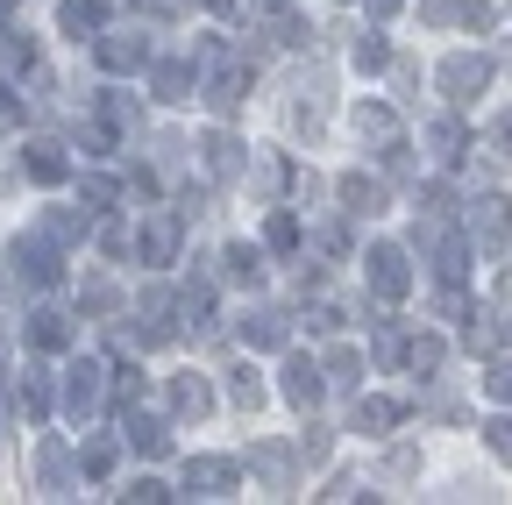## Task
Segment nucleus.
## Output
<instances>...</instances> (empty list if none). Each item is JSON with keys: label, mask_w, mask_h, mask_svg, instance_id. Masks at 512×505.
I'll list each match as a JSON object with an SVG mask.
<instances>
[{"label": "nucleus", "mask_w": 512, "mask_h": 505, "mask_svg": "<svg viewBox=\"0 0 512 505\" xmlns=\"http://www.w3.org/2000/svg\"><path fill=\"white\" fill-rule=\"evenodd\" d=\"M8 271H15V285H22V292H57V285H64V242H50L43 228L15 235Z\"/></svg>", "instance_id": "nucleus-1"}, {"label": "nucleus", "mask_w": 512, "mask_h": 505, "mask_svg": "<svg viewBox=\"0 0 512 505\" xmlns=\"http://www.w3.org/2000/svg\"><path fill=\"white\" fill-rule=\"evenodd\" d=\"M413 249H420V264H427L441 285H463V271H470V257H477V242H470V235H448L434 214H420Z\"/></svg>", "instance_id": "nucleus-2"}, {"label": "nucleus", "mask_w": 512, "mask_h": 505, "mask_svg": "<svg viewBox=\"0 0 512 505\" xmlns=\"http://www.w3.org/2000/svg\"><path fill=\"white\" fill-rule=\"evenodd\" d=\"M463 235L477 242V257H505V242H512V200L505 193L463 200Z\"/></svg>", "instance_id": "nucleus-3"}, {"label": "nucleus", "mask_w": 512, "mask_h": 505, "mask_svg": "<svg viewBox=\"0 0 512 505\" xmlns=\"http://www.w3.org/2000/svg\"><path fill=\"white\" fill-rule=\"evenodd\" d=\"M434 86H441L448 107H470V100L491 86V57H484V50H448L441 65H434Z\"/></svg>", "instance_id": "nucleus-4"}, {"label": "nucleus", "mask_w": 512, "mask_h": 505, "mask_svg": "<svg viewBox=\"0 0 512 505\" xmlns=\"http://www.w3.org/2000/svg\"><path fill=\"white\" fill-rule=\"evenodd\" d=\"M57 406L72 413V420H93V413L107 406V363L79 356L72 370H64V385H57Z\"/></svg>", "instance_id": "nucleus-5"}, {"label": "nucleus", "mask_w": 512, "mask_h": 505, "mask_svg": "<svg viewBox=\"0 0 512 505\" xmlns=\"http://www.w3.org/2000/svg\"><path fill=\"white\" fill-rule=\"evenodd\" d=\"M178 242H185V207H150L143 228H136V249H143V264H178Z\"/></svg>", "instance_id": "nucleus-6"}, {"label": "nucleus", "mask_w": 512, "mask_h": 505, "mask_svg": "<svg viewBox=\"0 0 512 505\" xmlns=\"http://www.w3.org/2000/svg\"><path fill=\"white\" fill-rule=\"evenodd\" d=\"M93 57H100V72H114V79H128V72H150V65H157L143 29H114V36H100V43H93Z\"/></svg>", "instance_id": "nucleus-7"}, {"label": "nucleus", "mask_w": 512, "mask_h": 505, "mask_svg": "<svg viewBox=\"0 0 512 505\" xmlns=\"http://www.w3.org/2000/svg\"><path fill=\"white\" fill-rule=\"evenodd\" d=\"M370 292L384 299V306H392V299H406L413 292V264H406V249L399 242H370Z\"/></svg>", "instance_id": "nucleus-8"}, {"label": "nucleus", "mask_w": 512, "mask_h": 505, "mask_svg": "<svg viewBox=\"0 0 512 505\" xmlns=\"http://www.w3.org/2000/svg\"><path fill=\"white\" fill-rule=\"evenodd\" d=\"M278 392H285L299 413H313V406H320V392H328V363L292 349V356H285V385H278Z\"/></svg>", "instance_id": "nucleus-9"}, {"label": "nucleus", "mask_w": 512, "mask_h": 505, "mask_svg": "<svg viewBox=\"0 0 512 505\" xmlns=\"http://www.w3.org/2000/svg\"><path fill=\"white\" fill-rule=\"evenodd\" d=\"M235 484H242V470L228 456H185V491L192 498H228Z\"/></svg>", "instance_id": "nucleus-10"}, {"label": "nucleus", "mask_w": 512, "mask_h": 505, "mask_svg": "<svg viewBox=\"0 0 512 505\" xmlns=\"http://www.w3.org/2000/svg\"><path fill=\"white\" fill-rule=\"evenodd\" d=\"M249 470L264 491H292V470H299V449H285V441H249Z\"/></svg>", "instance_id": "nucleus-11"}, {"label": "nucleus", "mask_w": 512, "mask_h": 505, "mask_svg": "<svg viewBox=\"0 0 512 505\" xmlns=\"http://www.w3.org/2000/svg\"><path fill=\"white\" fill-rule=\"evenodd\" d=\"M420 143H427V157H434L441 171H456V164H463V150H470V129H463L456 114H434L427 129H420Z\"/></svg>", "instance_id": "nucleus-12"}, {"label": "nucleus", "mask_w": 512, "mask_h": 505, "mask_svg": "<svg viewBox=\"0 0 512 505\" xmlns=\"http://www.w3.org/2000/svg\"><path fill=\"white\" fill-rule=\"evenodd\" d=\"M292 129L299 136H320V121H328V79H320V72H306L299 86H292Z\"/></svg>", "instance_id": "nucleus-13"}, {"label": "nucleus", "mask_w": 512, "mask_h": 505, "mask_svg": "<svg viewBox=\"0 0 512 505\" xmlns=\"http://www.w3.org/2000/svg\"><path fill=\"white\" fill-rule=\"evenodd\" d=\"M235 328H242L249 349H285V342H292V313H278V306H249Z\"/></svg>", "instance_id": "nucleus-14"}, {"label": "nucleus", "mask_w": 512, "mask_h": 505, "mask_svg": "<svg viewBox=\"0 0 512 505\" xmlns=\"http://www.w3.org/2000/svg\"><path fill=\"white\" fill-rule=\"evenodd\" d=\"M8 399H15L22 420H50V370H43V363H22L15 385H8Z\"/></svg>", "instance_id": "nucleus-15"}, {"label": "nucleus", "mask_w": 512, "mask_h": 505, "mask_svg": "<svg viewBox=\"0 0 512 505\" xmlns=\"http://www.w3.org/2000/svg\"><path fill=\"white\" fill-rule=\"evenodd\" d=\"M200 100H207L214 114H235V107H242V65H235V57H214V65H207Z\"/></svg>", "instance_id": "nucleus-16"}, {"label": "nucleus", "mask_w": 512, "mask_h": 505, "mask_svg": "<svg viewBox=\"0 0 512 505\" xmlns=\"http://www.w3.org/2000/svg\"><path fill=\"white\" fill-rule=\"evenodd\" d=\"M150 93L157 100H192V93H200V72H192V57H157V65H150Z\"/></svg>", "instance_id": "nucleus-17"}, {"label": "nucleus", "mask_w": 512, "mask_h": 505, "mask_svg": "<svg viewBox=\"0 0 512 505\" xmlns=\"http://www.w3.org/2000/svg\"><path fill=\"white\" fill-rule=\"evenodd\" d=\"M29 349H43V356L72 349V313L64 306H29Z\"/></svg>", "instance_id": "nucleus-18"}, {"label": "nucleus", "mask_w": 512, "mask_h": 505, "mask_svg": "<svg viewBox=\"0 0 512 505\" xmlns=\"http://www.w3.org/2000/svg\"><path fill=\"white\" fill-rule=\"evenodd\" d=\"M22 178L29 185H64L72 178V157H64L57 143H22Z\"/></svg>", "instance_id": "nucleus-19"}, {"label": "nucleus", "mask_w": 512, "mask_h": 505, "mask_svg": "<svg viewBox=\"0 0 512 505\" xmlns=\"http://www.w3.org/2000/svg\"><path fill=\"white\" fill-rule=\"evenodd\" d=\"M72 477H79V456L64 449L57 434H43V449H36V484H43V491H64Z\"/></svg>", "instance_id": "nucleus-20"}, {"label": "nucleus", "mask_w": 512, "mask_h": 505, "mask_svg": "<svg viewBox=\"0 0 512 505\" xmlns=\"http://www.w3.org/2000/svg\"><path fill=\"white\" fill-rule=\"evenodd\" d=\"M356 136H370V143H377V157L392 150V143H406V136H399V107L363 100V107H356Z\"/></svg>", "instance_id": "nucleus-21"}, {"label": "nucleus", "mask_w": 512, "mask_h": 505, "mask_svg": "<svg viewBox=\"0 0 512 505\" xmlns=\"http://www.w3.org/2000/svg\"><path fill=\"white\" fill-rule=\"evenodd\" d=\"M221 278L256 292V285H264V242H228L221 249Z\"/></svg>", "instance_id": "nucleus-22"}, {"label": "nucleus", "mask_w": 512, "mask_h": 505, "mask_svg": "<svg viewBox=\"0 0 512 505\" xmlns=\"http://www.w3.org/2000/svg\"><path fill=\"white\" fill-rule=\"evenodd\" d=\"M171 413H178V420H207V413H214V385H207L200 370L171 377Z\"/></svg>", "instance_id": "nucleus-23"}, {"label": "nucleus", "mask_w": 512, "mask_h": 505, "mask_svg": "<svg viewBox=\"0 0 512 505\" xmlns=\"http://www.w3.org/2000/svg\"><path fill=\"white\" fill-rule=\"evenodd\" d=\"M114 8V0H64L57 8V29L72 36V43H100V15Z\"/></svg>", "instance_id": "nucleus-24"}, {"label": "nucleus", "mask_w": 512, "mask_h": 505, "mask_svg": "<svg viewBox=\"0 0 512 505\" xmlns=\"http://www.w3.org/2000/svg\"><path fill=\"white\" fill-rule=\"evenodd\" d=\"M36 228H43L50 242H64V249H72V242H86V235H93V207H86V200H79V207H50Z\"/></svg>", "instance_id": "nucleus-25"}, {"label": "nucleus", "mask_w": 512, "mask_h": 505, "mask_svg": "<svg viewBox=\"0 0 512 505\" xmlns=\"http://www.w3.org/2000/svg\"><path fill=\"white\" fill-rule=\"evenodd\" d=\"M335 193H342V214H384V178L349 171V178H335Z\"/></svg>", "instance_id": "nucleus-26"}, {"label": "nucleus", "mask_w": 512, "mask_h": 505, "mask_svg": "<svg viewBox=\"0 0 512 505\" xmlns=\"http://www.w3.org/2000/svg\"><path fill=\"white\" fill-rule=\"evenodd\" d=\"M178 313H185L192 335L214 328V278H185V285H178Z\"/></svg>", "instance_id": "nucleus-27"}, {"label": "nucleus", "mask_w": 512, "mask_h": 505, "mask_svg": "<svg viewBox=\"0 0 512 505\" xmlns=\"http://www.w3.org/2000/svg\"><path fill=\"white\" fill-rule=\"evenodd\" d=\"M200 164H207V178H235L242 171V143L228 129H214V136H200Z\"/></svg>", "instance_id": "nucleus-28"}, {"label": "nucleus", "mask_w": 512, "mask_h": 505, "mask_svg": "<svg viewBox=\"0 0 512 505\" xmlns=\"http://www.w3.org/2000/svg\"><path fill=\"white\" fill-rule=\"evenodd\" d=\"M399 420H406V406H399V399H356V413H349V427H356V434H392Z\"/></svg>", "instance_id": "nucleus-29"}, {"label": "nucleus", "mask_w": 512, "mask_h": 505, "mask_svg": "<svg viewBox=\"0 0 512 505\" xmlns=\"http://www.w3.org/2000/svg\"><path fill=\"white\" fill-rule=\"evenodd\" d=\"M128 449H143V456H164L171 449V427L157 413H128Z\"/></svg>", "instance_id": "nucleus-30"}, {"label": "nucleus", "mask_w": 512, "mask_h": 505, "mask_svg": "<svg viewBox=\"0 0 512 505\" xmlns=\"http://www.w3.org/2000/svg\"><path fill=\"white\" fill-rule=\"evenodd\" d=\"M320 363H328V385H342V392H356V385H363V349L335 342V349L320 356Z\"/></svg>", "instance_id": "nucleus-31"}, {"label": "nucleus", "mask_w": 512, "mask_h": 505, "mask_svg": "<svg viewBox=\"0 0 512 505\" xmlns=\"http://www.w3.org/2000/svg\"><path fill=\"white\" fill-rule=\"evenodd\" d=\"M0 72H36V43H29V29H0Z\"/></svg>", "instance_id": "nucleus-32"}, {"label": "nucleus", "mask_w": 512, "mask_h": 505, "mask_svg": "<svg viewBox=\"0 0 512 505\" xmlns=\"http://www.w3.org/2000/svg\"><path fill=\"white\" fill-rule=\"evenodd\" d=\"M349 57H356V72H384V65H392V43H384V29H363L349 43Z\"/></svg>", "instance_id": "nucleus-33"}, {"label": "nucleus", "mask_w": 512, "mask_h": 505, "mask_svg": "<svg viewBox=\"0 0 512 505\" xmlns=\"http://www.w3.org/2000/svg\"><path fill=\"white\" fill-rule=\"evenodd\" d=\"M441 363H448V342H441V335H413V349H406V370H413V377H434Z\"/></svg>", "instance_id": "nucleus-34"}, {"label": "nucleus", "mask_w": 512, "mask_h": 505, "mask_svg": "<svg viewBox=\"0 0 512 505\" xmlns=\"http://www.w3.org/2000/svg\"><path fill=\"white\" fill-rule=\"evenodd\" d=\"M121 441H128V434H121ZM121 441H107V434L86 441V449H79V477H107V470L121 463Z\"/></svg>", "instance_id": "nucleus-35"}, {"label": "nucleus", "mask_w": 512, "mask_h": 505, "mask_svg": "<svg viewBox=\"0 0 512 505\" xmlns=\"http://www.w3.org/2000/svg\"><path fill=\"white\" fill-rule=\"evenodd\" d=\"M406 349H413V335H406L399 321H384V313H377V363L392 370V363H406Z\"/></svg>", "instance_id": "nucleus-36"}, {"label": "nucleus", "mask_w": 512, "mask_h": 505, "mask_svg": "<svg viewBox=\"0 0 512 505\" xmlns=\"http://www.w3.org/2000/svg\"><path fill=\"white\" fill-rule=\"evenodd\" d=\"M264 249H299V214H292V207H271V221H264Z\"/></svg>", "instance_id": "nucleus-37"}, {"label": "nucleus", "mask_w": 512, "mask_h": 505, "mask_svg": "<svg viewBox=\"0 0 512 505\" xmlns=\"http://www.w3.org/2000/svg\"><path fill=\"white\" fill-rule=\"evenodd\" d=\"M228 399H235V406H242V413H256V406H264V377H256V370H249V363H242V370H235V377H228Z\"/></svg>", "instance_id": "nucleus-38"}, {"label": "nucleus", "mask_w": 512, "mask_h": 505, "mask_svg": "<svg viewBox=\"0 0 512 505\" xmlns=\"http://www.w3.org/2000/svg\"><path fill=\"white\" fill-rule=\"evenodd\" d=\"M484 449H491V456H498V463H512V406H505V413H491V420H484Z\"/></svg>", "instance_id": "nucleus-39"}, {"label": "nucleus", "mask_w": 512, "mask_h": 505, "mask_svg": "<svg viewBox=\"0 0 512 505\" xmlns=\"http://www.w3.org/2000/svg\"><path fill=\"white\" fill-rule=\"evenodd\" d=\"M100 114L114 121V129H143V100H128V93H107V100H100Z\"/></svg>", "instance_id": "nucleus-40"}, {"label": "nucleus", "mask_w": 512, "mask_h": 505, "mask_svg": "<svg viewBox=\"0 0 512 505\" xmlns=\"http://www.w3.org/2000/svg\"><path fill=\"white\" fill-rule=\"evenodd\" d=\"M114 399H121V413H136V406L150 399V377H143V370H121V377H114Z\"/></svg>", "instance_id": "nucleus-41"}, {"label": "nucleus", "mask_w": 512, "mask_h": 505, "mask_svg": "<svg viewBox=\"0 0 512 505\" xmlns=\"http://www.w3.org/2000/svg\"><path fill=\"white\" fill-rule=\"evenodd\" d=\"M420 22L427 29H463V0H420Z\"/></svg>", "instance_id": "nucleus-42"}, {"label": "nucleus", "mask_w": 512, "mask_h": 505, "mask_svg": "<svg viewBox=\"0 0 512 505\" xmlns=\"http://www.w3.org/2000/svg\"><path fill=\"white\" fill-rule=\"evenodd\" d=\"M420 214H434V221H448V214H456V193H448V185H441V178H427V185H420Z\"/></svg>", "instance_id": "nucleus-43"}, {"label": "nucleus", "mask_w": 512, "mask_h": 505, "mask_svg": "<svg viewBox=\"0 0 512 505\" xmlns=\"http://www.w3.org/2000/svg\"><path fill=\"white\" fill-rule=\"evenodd\" d=\"M114 299H121V292H114L107 278H86V285H79V313H114Z\"/></svg>", "instance_id": "nucleus-44"}, {"label": "nucleus", "mask_w": 512, "mask_h": 505, "mask_svg": "<svg viewBox=\"0 0 512 505\" xmlns=\"http://www.w3.org/2000/svg\"><path fill=\"white\" fill-rule=\"evenodd\" d=\"M114 193H121V185H114L107 171H86V178H79V200H86V207H114Z\"/></svg>", "instance_id": "nucleus-45"}, {"label": "nucleus", "mask_w": 512, "mask_h": 505, "mask_svg": "<svg viewBox=\"0 0 512 505\" xmlns=\"http://www.w3.org/2000/svg\"><path fill=\"white\" fill-rule=\"evenodd\" d=\"M335 328H342V306L335 299H313L306 306V335H335Z\"/></svg>", "instance_id": "nucleus-46"}, {"label": "nucleus", "mask_w": 512, "mask_h": 505, "mask_svg": "<svg viewBox=\"0 0 512 505\" xmlns=\"http://www.w3.org/2000/svg\"><path fill=\"white\" fill-rule=\"evenodd\" d=\"M484 392H491L498 406H512V356H498V363L484 370Z\"/></svg>", "instance_id": "nucleus-47"}, {"label": "nucleus", "mask_w": 512, "mask_h": 505, "mask_svg": "<svg viewBox=\"0 0 512 505\" xmlns=\"http://www.w3.org/2000/svg\"><path fill=\"white\" fill-rule=\"evenodd\" d=\"M292 449H299V463H306V470H313V463H328V427H306Z\"/></svg>", "instance_id": "nucleus-48"}, {"label": "nucleus", "mask_w": 512, "mask_h": 505, "mask_svg": "<svg viewBox=\"0 0 512 505\" xmlns=\"http://www.w3.org/2000/svg\"><path fill=\"white\" fill-rule=\"evenodd\" d=\"M491 157H498V164H512V107H498V114H491Z\"/></svg>", "instance_id": "nucleus-49"}, {"label": "nucleus", "mask_w": 512, "mask_h": 505, "mask_svg": "<svg viewBox=\"0 0 512 505\" xmlns=\"http://www.w3.org/2000/svg\"><path fill=\"white\" fill-rule=\"evenodd\" d=\"M121 498H136V505H164V498H171V484H164V477H136Z\"/></svg>", "instance_id": "nucleus-50"}, {"label": "nucleus", "mask_w": 512, "mask_h": 505, "mask_svg": "<svg viewBox=\"0 0 512 505\" xmlns=\"http://www.w3.org/2000/svg\"><path fill=\"white\" fill-rule=\"evenodd\" d=\"M100 249H107V257H128V249H136V235H128V221H107V228H100Z\"/></svg>", "instance_id": "nucleus-51"}, {"label": "nucleus", "mask_w": 512, "mask_h": 505, "mask_svg": "<svg viewBox=\"0 0 512 505\" xmlns=\"http://www.w3.org/2000/svg\"><path fill=\"white\" fill-rule=\"evenodd\" d=\"M420 470V449H392V456H384V477H413Z\"/></svg>", "instance_id": "nucleus-52"}, {"label": "nucleus", "mask_w": 512, "mask_h": 505, "mask_svg": "<svg viewBox=\"0 0 512 505\" xmlns=\"http://www.w3.org/2000/svg\"><path fill=\"white\" fill-rule=\"evenodd\" d=\"M15 121H22V100L8 93V79H0V129H15Z\"/></svg>", "instance_id": "nucleus-53"}, {"label": "nucleus", "mask_w": 512, "mask_h": 505, "mask_svg": "<svg viewBox=\"0 0 512 505\" xmlns=\"http://www.w3.org/2000/svg\"><path fill=\"white\" fill-rule=\"evenodd\" d=\"M370 15L384 22V15H399V0H370Z\"/></svg>", "instance_id": "nucleus-54"}, {"label": "nucleus", "mask_w": 512, "mask_h": 505, "mask_svg": "<svg viewBox=\"0 0 512 505\" xmlns=\"http://www.w3.org/2000/svg\"><path fill=\"white\" fill-rule=\"evenodd\" d=\"M498 328H505V342H512V299H505V313H498Z\"/></svg>", "instance_id": "nucleus-55"}, {"label": "nucleus", "mask_w": 512, "mask_h": 505, "mask_svg": "<svg viewBox=\"0 0 512 505\" xmlns=\"http://www.w3.org/2000/svg\"><path fill=\"white\" fill-rule=\"evenodd\" d=\"M264 8H271V15H285V8H292V0H264Z\"/></svg>", "instance_id": "nucleus-56"}, {"label": "nucleus", "mask_w": 512, "mask_h": 505, "mask_svg": "<svg viewBox=\"0 0 512 505\" xmlns=\"http://www.w3.org/2000/svg\"><path fill=\"white\" fill-rule=\"evenodd\" d=\"M0 427H8V406H0Z\"/></svg>", "instance_id": "nucleus-57"}]
</instances>
